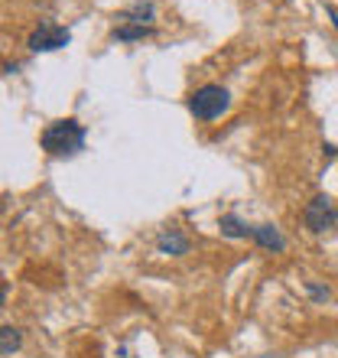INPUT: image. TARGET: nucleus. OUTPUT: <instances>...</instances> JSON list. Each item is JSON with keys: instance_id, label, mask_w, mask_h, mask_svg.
Returning <instances> with one entry per match:
<instances>
[{"instance_id": "obj_7", "label": "nucleus", "mask_w": 338, "mask_h": 358, "mask_svg": "<svg viewBox=\"0 0 338 358\" xmlns=\"http://www.w3.org/2000/svg\"><path fill=\"white\" fill-rule=\"evenodd\" d=\"M124 23H133V27H150L153 23V3L150 0H137L127 13H121Z\"/></svg>"}, {"instance_id": "obj_4", "label": "nucleus", "mask_w": 338, "mask_h": 358, "mask_svg": "<svg viewBox=\"0 0 338 358\" xmlns=\"http://www.w3.org/2000/svg\"><path fill=\"white\" fill-rule=\"evenodd\" d=\"M68 39H72V33L66 27H59V23H39L29 33V49L33 52H52V49L68 46Z\"/></svg>"}, {"instance_id": "obj_5", "label": "nucleus", "mask_w": 338, "mask_h": 358, "mask_svg": "<svg viewBox=\"0 0 338 358\" xmlns=\"http://www.w3.org/2000/svg\"><path fill=\"white\" fill-rule=\"evenodd\" d=\"M251 238L257 241L260 248H270V251H283L286 248V241H283V235L277 231L273 225H257V228H251Z\"/></svg>"}, {"instance_id": "obj_12", "label": "nucleus", "mask_w": 338, "mask_h": 358, "mask_svg": "<svg viewBox=\"0 0 338 358\" xmlns=\"http://www.w3.org/2000/svg\"><path fill=\"white\" fill-rule=\"evenodd\" d=\"M329 17H332V23H335V29H338V13H335L332 7H329Z\"/></svg>"}, {"instance_id": "obj_6", "label": "nucleus", "mask_w": 338, "mask_h": 358, "mask_svg": "<svg viewBox=\"0 0 338 358\" xmlns=\"http://www.w3.org/2000/svg\"><path fill=\"white\" fill-rule=\"evenodd\" d=\"M156 248H160L163 255H172V257L189 255V241L179 235V231H163V235L156 238Z\"/></svg>"}, {"instance_id": "obj_11", "label": "nucleus", "mask_w": 338, "mask_h": 358, "mask_svg": "<svg viewBox=\"0 0 338 358\" xmlns=\"http://www.w3.org/2000/svg\"><path fill=\"white\" fill-rule=\"evenodd\" d=\"M309 293L316 296V300H329V290H322V287H316V283H309Z\"/></svg>"}, {"instance_id": "obj_2", "label": "nucleus", "mask_w": 338, "mask_h": 358, "mask_svg": "<svg viewBox=\"0 0 338 358\" xmlns=\"http://www.w3.org/2000/svg\"><path fill=\"white\" fill-rule=\"evenodd\" d=\"M228 104H231V94L221 85H202L189 98V111L196 114L198 121H215L228 111Z\"/></svg>"}, {"instance_id": "obj_8", "label": "nucleus", "mask_w": 338, "mask_h": 358, "mask_svg": "<svg viewBox=\"0 0 338 358\" xmlns=\"http://www.w3.org/2000/svg\"><path fill=\"white\" fill-rule=\"evenodd\" d=\"M218 228H221V235H228V238H247L251 235V228H247L237 215H221Z\"/></svg>"}, {"instance_id": "obj_9", "label": "nucleus", "mask_w": 338, "mask_h": 358, "mask_svg": "<svg viewBox=\"0 0 338 358\" xmlns=\"http://www.w3.org/2000/svg\"><path fill=\"white\" fill-rule=\"evenodd\" d=\"M153 27H133V23H124V27L114 29V39H121V43H133V39H143L150 36Z\"/></svg>"}, {"instance_id": "obj_10", "label": "nucleus", "mask_w": 338, "mask_h": 358, "mask_svg": "<svg viewBox=\"0 0 338 358\" xmlns=\"http://www.w3.org/2000/svg\"><path fill=\"white\" fill-rule=\"evenodd\" d=\"M17 349H20V329L3 326V329H0V352H3V355H13Z\"/></svg>"}, {"instance_id": "obj_1", "label": "nucleus", "mask_w": 338, "mask_h": 358, "mask_svg": "<svg viewBox=\"0 0 338 358\" xmlns=\"http://www.w3.org/2000/svg\"><path fill=\"white\" fill-rule=\"evenodd\" d=\"M84 147V127L75 117H66V121H52L43 131V150L49 157H72Z\"/></svg>"}, {"instance_id": "obj_3", "label": "nucleus", "mask_w": 338, "mask_h": 358, "mask_svg": "<svg viewBox=\"0 0 338 358\" xmlns=\"http://www.w3.org/2000/svg\"><path fill=\"white\" fill-rule=\"evenodd\" d=\"M302 218H306V228H309V231L322 235V231H329V228L338 222V208L329 196H316L309 206H306Z\"/></svg>"}]
</instances>
